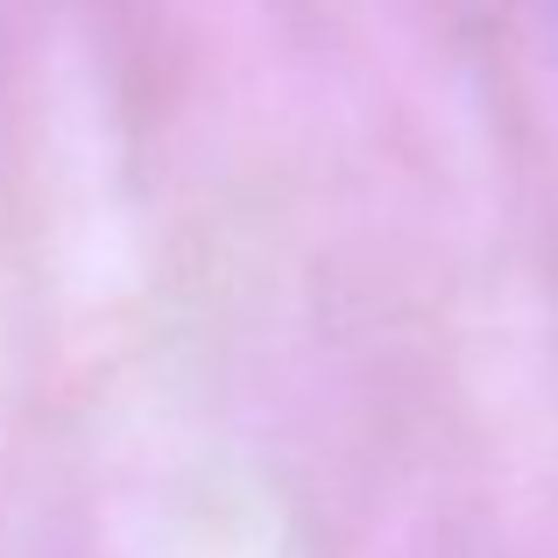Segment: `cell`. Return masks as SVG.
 <instances>
[{"mask_svg": "<svg viewBox=\"0 0 558 558\" xmlns=\"http://www.w3.org/2000/svg\"><path fill=\"white\" fill-rule=\"evenodd\" d=\"M531 8H537V22L551 28V43H558V0H531Z\"/></svg>", "mask_w": 558, "mask_h": 558, "instance_id": "obj_1", "label": "cell"}]
</instances>
